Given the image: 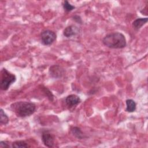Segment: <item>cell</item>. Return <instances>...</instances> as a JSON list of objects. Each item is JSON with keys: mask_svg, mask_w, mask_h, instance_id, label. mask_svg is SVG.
Masks as SVG:
<instances>
[{"mask_svg": "<svg viewBox=\"0 0 148 148\" xmlns=\"http://www.w3.org/2000/svg\"><path fill=\"white\" fill-rule=\"evenodd\" d=\"M102 43L110 49H123L127 45L125 36L119 32L107 34L103 38Z\"/></svg>", "mask_w": 148, "mask_h": 148, "instance_id": "cell-1", "label": "cell"}, {"mask_svg": "<svg viewBox=\"0 0 148 148\" xmlns=\"http://www.w3.org/2000/svg\"><path fill=\"white\" fill-rule=\"evenodd\" d=\"M10 109L17 117H25L35 112L36 105L31 102L17 101L11 104Z\"/></svg>", "mask_w": 148, "mask_h": 148, "instance_id": "cell-2", "label": "cell"}, {"mask_svg": "<svg viewBox=\"0 0 148 148\" xmlns=\"http://www.w3.org/2000/svg\"><path fill=\"white\" fill-rule=\"evenodd\" d=\"M16 77L13 74L3 68L1 71V82L0 88L2 90L6 91L9 89L10 86L16 82Z\"/></svg>", "mask_w": 148, "mask_h": 148, "instance_id": "cell-3", "label": "cell"}, {"mask_svg": "<svg viewBox=\"0 0 148 148\" xmlns=\"http://www.w3.org/2000/svg\"><path fill=\"white\" fill-rule=\"evenodd\" d=\"M56 34L54 31L49 29L45 30L40 34L41 42L45 46L51 45L56 40Z\"/></svg>", "mask_w": 148, "mask_h": 148, "instance_id": "cell-4", "label": "cell"}, {"mask_svg": "<svg viewBox=\"0 0 148 148\" xmlns=\"http://www.w3.org/2000/svg\"><path fill=\"white\" fill-rule=\"evenodd\" d=\"M42 140L43 144L48 147H52L54 144V136L49 131H44L42 134Z\"/></svg>", "mask_w": 148, "mask_h": 148, "instance_id": "cell-5", "label": "cell"}, {"mask_svg": "<svg viewBox=\"0 0 148 148\" xmlns=\"http://www.w3.org/2000/svg\"><path fill=\"white\" fill-rule=\"evenodd\" d=\"M49 75L53 78H60L65 73V70L63 68L58 65H53L49 68Z\"/></svg>", "mask_w": 148, "mask_h": 148, "instance_id": "cell-6", "label": "cell"}, {"mask_svg": "<svg viewBox=\"0 0 148 148\" xmlns=\"http://www.w3.org/2000/svg\"><path fill=\"white\" fill-rule=\"evenodd\" d=\"M80 101L81 100L80 97L75 94L69 95L66 97L65 99V102L67 106L69 108L76 106L80 102Z\"/></svg>", "mask_w": 148, "mask_h": 148, "instance_id": "cell-7", "label": "cell"}, {"mask_svg": "<svg viewBox=\"0 0 148 148\" xmlns=\"http://www.w3.org/2000/svg\"><path fill=\"white\" fill-rule=\"evenodd\" d=\"M79 32V28L75 25H69L66 27L63 31V35L66 38H70L77 35Z\"/></svg>", "mask_w": 148, "mask_h": 148, "instance_id": "cell-8", "label": "cell"}, {"mask_svg": "<svg viewBox=\"0 0 148 148\" xmlns=\"http://www.w3.org/2000/svg\"><path fill=\"white\" fill-rule=\"evenodd\" d=\"M147 20H148L147 17L136 18L133 21L132 24L133 28L136 31H138L140 28H142V27L143 25H145L147 22Z\"/></svg>", "mask_w": 148, "mask_h": 148, "instance_id": "cell-9", "label": "cell"}, {"mask_svg": "<svg viewBox=\"0 0 148 148\" xmlns=\"http://www.w3.org/2000/svg\"><path fill=\"white\" fill-rule=\"evenodd\" d=\"M126 102V109L125 111L129 113H132L135 111L136 108V102L132 99H128L125 101Z\"/></svg>", "mask_w": 148, "mask_h": 148, "instance_id": "cell-10", "label": "cell"}, {"mask_svg": "<svg viewBox=\"0 0 148 148\" xmlns=\"http://www.w3.org/2000/svg\"><path fill=\"white\" fill-rule=\"evenodd\" d=\"M71 134L77 139H83L85 137L84 134H83L82 130L78 127H73L71 129Z\"/></svg>", "mask_w": 148, "mask_h": 148, "instance_id": "cell-11", "label": "cell"}, {"mask_svg": "<svg viewBox=\"0 0 148 148\" xmlns=\"http://www.w3.org/2000/svg\"><path fill=\"white\" fill-rule=\"evenodd\" d=\"M12 147L14 148L29 147L30 146L24 140H16L12 143Z\"/></svg>", "mask_w": 148, "mask_h": 148, "instance_id": "cell-12", "label": "cell"}, {"mask_svg": "<svg viewBox=\"0 0 148 148\" xmlns=\"http://www.w3.org/2000/svg\"><path fill=\"white\" fill-rule=\"evenodd\" d=\"M9 119L7 114L5 113L2 109L0 110V124L1 125H6L9 123Z\"/></svg>", "mask_w": 148, "mask_h": 148, "instance_id": "cell-13", "label": "cell"}, {"mask_svg": "<svg viewBox=\"0 0 148 148\" xmlns=\"http://www.w3.org/2000/svg\"><path fill=\"white\" fill-rule=\"evenodd\" d=\"M62 7L64 9V10L66 12H69L72 10H73L75 7L71 5L68 1H64L62 3Z\"/></svg>", "mask_w": 148, "mask_h": 148, "instance_id": "cell-14", "label": "cell"}, {"mask_svg": "<svg viewBox=\"0 0 148 148\" xmlns=\"http://www.w3.org/2000/svg\"><path fill=\"white\" fill-rule=\"evenodd\" d=\"M43 92L45 93V94L46 95L47 98L50 99V101H53V95L51 92H50V90L49 89H47V88H46V87H43Z\"/></svg>", "mask_w": 148, "mask_h": 148, "instance_id": "cell-15", "label": "cell"}, {"mask_svg": "<svg viewBox=\"0 0 148 148\" xmlns=\"http://www.w3.org/2000/svg\"><path fill=\"white\" fill-rule=\"evenodd\" d=\"M10 145H9L7 141H1L0 142V147H10Z\"/></svg>", "mask_w": 148, "mask_h": 148, "instance_id": "cell-16", "label": "cell"}, {"mask_svg": "<svg viewBox=\"0 0 148 148\" xmlns=\"http://www.w3.org/2000/svg\"><path fill=\"white\" fill-rule=\"evenodd\" d=\"M73 19L76 21L77 22V23H79V24H82V18L80 16L76 15V16H74L73 17Z\"/></svg>", "mask_w": 148, "mask_h": 148, "instance_id": "cell-17", "label": "cell"}]
</instances>
